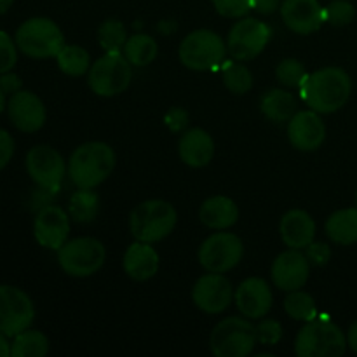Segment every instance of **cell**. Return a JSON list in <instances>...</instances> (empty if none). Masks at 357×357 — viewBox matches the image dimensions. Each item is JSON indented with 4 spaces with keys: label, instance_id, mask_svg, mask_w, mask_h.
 <instances>
[{
    "label": "cell",
    "instance_id": "obj_1",
    "mask_svg": "<svg viewBox=\"0 0 357 357\" xmlns=\"http://www.w3.org/2000/svg\"><path fill=\"white\" fill-rule=\"evenodd\" d=\"M300 93L310 110L321 115L335 114L351 98L352 80L345 70L326 66L310 73L300 87Z\"/></svg>",
    "mask_w": 357,
    "mask_h": 357
},
{
    "label": "cell",
    "instance_id": "obj_2",
    "mask_svg": "<svg viewBox=\"0 0 357 357\" xmlns=\"http://www.w3.org/2000/svg\"><path fill=\"white\" fill-rule=\"evenodd\" d=\"M117 157L103 142H89L77 146L68 160V176L77 188H96L114 171Z\"/></svg>",
    "mask_w": 357,
    "mask_h": 357
},
{
    "label": "cell",
    "instance_id": "obj_3",
    "mask_svg": "<svg viewBox=\"0 0 357 357\" xmlns=\"http://www.w3.org/2000/svg\"><path fill=\"white\" fill-rule=\"evenodd\" d=\"M178 213L173 204L162 199H150L132 209L129 216V229L132 237L142 243H159L174 230Z\"/></svg>",
    "mask_w": 357,
    "mask_h": 357
},
{
    "label": "cell",
    "instance_id": "obj_4",
    "mask_svg": "<svg viewBox=\"0 0 357 357\" xmlns=\"http://www.w3.org/2000/svg\"><path fill=\"white\" fill-rule=\"evenodd\" d=\"M347 351V337L331 321H309L298 331L295 352L298 357H340Z\"/></svg>",
    "mask_w": 357,
    "mask_h": 357
},
{
    "label": "cell",
    "instance_id": "obj_5",
    "mask_svg": "<svg viewBox=\"0 0 357 357\" xmlns=\"http://www.w3.org/2000/svg\"><path fill=\"white\" fill-rule=\"evenodd\" d=\"M16 45L33 59L56 58L65 45V37L61 28L49 17H31L17 28Z\"/></svg>",
    "mask_w": 357,
    "mask_h": 357
},
{
    "label": "cell",
    "instance_id": "obj_6",
    "mask_svg": "<svg viewBox=\"0 0 357 357\" xmlns=\"http://www.w3.org/2000/svg\"><path fill=\"white\" fill-rule=\"evenodd\" d=\"M257 345V330L248 317H225L209 337V349L216 357H246Z\"/></svg>",
    "mask_w": 357,
    "mask_h": 357
},
{
    "label": "cell",
    "instance_id": "obj_7",
    "mask_svg": "<svg viewBox=\"0 0 357 357\" xmlns=\"http://www.w3.org/2000/svg\"><path fill=\"white\" fill-rule=\"evenodd\" d=\"M131 66L122 52H107L91 65L87 72V84L98 96H117L124 93L131 84Z\"/></svg>",
    "mask_w": 357,
    "mask_h": 357
},
{
    "label": "cell",
    "instance_id": "obj_8",
    "mask_svg": "<svg viewBox=\"0 0 357 357\" xmlns=\"http://www.w3.org/2000/svg\"><path fill=\"white\" fill-rule=\"evenodd\" d=\"M107 250L94 237H77L66 241L58 250V261L63 272L72 278H89L103 267Z\"/></svg>",
    "mask_w": 357,
    "mask_h": 357
},
{
    "label": "cell",
    "instance_id": "obj_9",
    "mask_svg": "<svg viewBox=\"0 0 357 357\" xmlns=\"http://www.w3.org/2000/svg\"><path fill=\"white\" fill-rule=\"evenodd\" d=\"M225 44L222 37L213 30H195L190 31L181 40L178 56L181 65L187 66L194 72H208L215 70L225 58Z\"/></svg>",
    "mask_w": 357,
    "mask_h": 357
},
{
    "label": "cell",
    "instance_id": "obj_10",
    "mask_svg": "<svg viewBox=\"0 0 357 357\" xmlns=\"http://www.w3.org/2000/svg\"><path fill=\"white\" fill-rule=\"evenodd\" d=\"M244 257V244L236 234L220 232L211 234L199 248V264L206 272L225 274L239 265Z\"/></svg>",
    "mask_w": 357,
    "mask_h": 357
},
{
    "label": "cell",
    "instance_id": "obj_11",
    "mask_svg": "<svg viewBox=\"0 0 357 357\" xmlns=\"http://www.w3.org/2000/svg\"><path fill=\"white\" fill-rule=\"evenodd\" d=\"M271 37L272 30L268 24L257 17H244L230 28L227 49L237 61H250L267 47Z\"/></svg>",
    "mask_w": 357,
    "mask_h": 357
},
{
    "label": "cell",
    "instance_id": "obj_12",
    "mask_svg": "<svg viewBox=\"0 0 357 357\" xmlns=\"http://www.w3.org/2000/svg\"><path fill=\"white\" fill-rule=\"evenodd\" d=\"M35 319V307L30 296L16 286L0 284V331L16 337L28 330Z\"/></svg>",
    "mask_w": 357,
    "mask_h": 357
},
{
    "label": "cell",
    "instance_id": "obj_13",
    "mask_svg": "<svg viewBox=\"0 0 357 357\" xmlns=\"http://www.w3.org/2000/svg\"><path fill=\"white\" fill-rule=\"evenodd\" d=\"M26 171L38 187L58 190L66 174V164L58 150L47 145H37L26 153Z\"/></svg>",
    "mask_w": 357,
    "mask_h": 357
},
{
    "label": "cell",
    "instance_id": "obj_14",
    "mask_svg": "<svg viewBox=\"0 0 357 357\" xmlns=\"http://www.w3.org/2000/svg\"><path fill=\"white\" fill-rule=\"evenodd\" d=\"M234 288L223 274L208 272L192 288L195 307L206 314H222L234 302Z\"/></svg>",
    "mask_w": 357,
    "mask_h": 357
},
{
    "label": "cell",
    "instance_id": "obj_15",
    "mask_svg": "<svg viewBox=\"0 0 357 357\" xmlns=\"http://www.w3.org/2000/svg\"><path fill=\"white\" fill-rule=\"evenodd\" d=\"M310 274V261L309 258L300 250H291L279 255L274 260L271 268V275L274 284L282 291H295L305 286L309 281Z\"/></svg>",
    "mask_w": 357,
    "mask_h": 357
},
{
    "label": "cell",
    "instance_id": "obj_16",
    "mask_svg": "<svg viewBox=\"0 0 357 357\" xmlns=\"http://www.w3.org/2000/svg\"><path fill=\"white\" fill-rule=\"evenodd\" d=\"M326 138V126L314 110L296 112L288 121V139L300 152H314Z\"/></svg>",
    "mask_w": 357,
    "mask_h": 357
},
{
    "label": "cell",
    "instance_id": "obj_17",
    "mask_svg": "<svg viewBox=\"0 0 357 357\" xmlns=\"http://www.w3.org/2000/svg\"><path fill=\"white\" fill-rule=\"evenodd\" d=\"M236 307L244 317L255 321L267 316L272 309L274 295L271 286L261 278H250L237 286L234 293Z\"/></svg>",
    "mask_w": 357,
    "mask_h": 357
},
{
    "label": "cell",
    "instance_id": "obj_18",
    "mask_svg": "<svg viewBox=\"0 0 357 357\" xmlns=\"http://www.w3.org/2000/svg\"><path fill=\"white\" fill-rule=\"evenodd\" d=\"M33 234L40 246L58 251L68 241V213L59 208V206H45L37 213V218H35L33 223Z\"/></svg>",
    "mask_w": 357,
    "mask_h": 357
},
{
    "label": "cell",
    "instance_id": "obj_19",
    "mask_svg": "<svg viewBox=\"0 0 357 357\" xmlns=\"http://www.w3.org/2000/svg\"><path fill=\"white\" fill-rule=\"evenodd\" d=\"M281 17L286 26L298 35L314 33L326 23L319 0H284L281 3Z\"/></svg>",
    "mask_w": 357,
    "mask_h": 357
},
{
    "label": "cell",
    "instance_id": "obj_20",
    "mask_svg": "<svg viewBox=\"0 0 357 357\" xmlns=\"http://www.w3.org/2000/svg\"><path fill=\"white\" fill-rule=\"evenodd\" d=\"M7 114L14 128L23 132H35L45 124V107L37 94L30 91H17L10 94Z\"/></svg>",
    "mask_w": 357,
    "mask_h": 357
},
{
    "label": "cell",
    "instance_id": "obj_21",
    "mask_svg": "<svg viewBox=\"0 0 357 357\" xmlns=\"http://www.w3.org/2000/svg\"><path fill=\"white\" fill-rule=\"evenodd\" d=\"M279 232L288 248L305 250L316 237V222L303 209H291L281 218Z\"/></svg>",
    "mask_w": 357,
    "mask_h": 357
},
{
    "label": "cell",
    "instance_id": "obj_22",
    "mask_svg": "<svg viewBox=\"0 0 357 357\" xmlns=\"http://www.w3.org/2000/svg\"><path fill=\"white\" fill-rule=\"evenodd\" d=\"M180 159L190 167H204L215 155V142L211 135L201 128L188 129L181 135L178 143Z\"/></svg>",
    "mask_w": 357,
    "mask_h": 357
},
{
    "label": "cell",
    "instance_id": "obj_23",
    "mask_svg": "<svg viewBox=\"0 0 357 357\" xmlns=\"http://www.w3.org/2000/svg\"><path fill=\"white\" fill-rule=\"evenodd\" d=\"M122 267L126 274L135 281H149L159 271V255L153 250L152 244L136 241L126 250Z\"/></svg>",
    "mask_w": 357,
    "mask_h": 357
},
{
    "label": "cell",
    "instance_id": "obj_24",
    "mask_svg": "<svg viewBox=\"0 0 357 357\" xmlns=\"http://www.w3.org/2000/svg\"><path fill=\"white\" fill-rule=\"evenodd\" d=\"M199 218L208 229L227 230L239 220V208L236 202L225 195H215L202 202L199 209Z\"/></svg>",
    "mask_w": 357,
    "mask_h": 357
},
{
    "label": "cell",
    "instance_id": "obj_25",
    "mask_svg": "<svg viewBox=\"0 0 357 357\" xmlns=\"http://www.w3.org/2000/svg\"><path fill=\"white\" fill-rule=\"evenodd\" d=\"M260 110L268 121L286 122L298 112V100L284 89H272L261 98Z\"/></svg>",
    "mask_w": 357,
    "mask_h": 357
},
{
    "label": "cell",
    "instance_id": "obj_26",
    "mask_svg": "<svg viewBox=\"0 0 357 357\" xmlns=\"http://www.w3.org/2000/svg\"><path fill=\"white\" fill-rule=\"evenodd\" d=\"M326 234L333 243L351 246L357 243V208L340 209L326 220Z\"/></svg>",
    "mask_w": 357,
    "mask_h": 357
},
{
    "label": "cell",
    "instance_id": "obj_27",
    "mask_svg": "<svg viewBox=\"0 0 357 357\" xmlns=\"http://www.w3.org/2000/svg\"><path fill=\"white\" fill-rule=\"evenodd\" d=\"M49 352V340L42 331L24 330L14 337L10 357H44Z\"/></svg>",
    "mask_w": 357,
    "mask_h": 357
},
{
    "label": "cell",
    "instance_id": "obj_28",
    "mask_svg": "<svg viewBox=\"0 0 357 357\" xmlns=\"http://www.w3.org/2000/svg\"><path fill=\"white\" fill-rule=\"evenodd\" d=\"M56 61H58L59 70L70 77H82L91 68L89 52L75 44L63 45V49L56 56Z\"/></svg>",
    "mask_w": 357,
    "mask_h": 357
},
{
    "label": "cell",
    "instance_id": "obj_29",
    "mask_svg": "<svg viewBox=\"0 0 357 357\" xmlns=\"http://www.w3.org/2000/svg\"><path fill=\"white\" fill-rule=\"evenodd\" d=\"M157 42L152 37L145 33H136L132 37H128V42L124 45V56L132 66H146L155 59Z\"/></svg>",
    "mask_w": 357,
    "mask_h": 357
},
{
    "label": "cell",
    "instance_id": "obj_30",
    "mask_svg": "<svg viewBox=\"0 0 357 357\" xmlns=\"http://www.w3.org/2000/svg\"><path fill=\"white\" fill-rule=\"evenodd\" d=\"M98 202L100 199L93 188H79L70 199L68 215L79 223L93 222L98 215Z\"/></svg>",
    "mask_w": 357,
    "mask_h": 357
},
{
    "label": "cell",
    "instance_id": "obj_31",
    "mask_svg": "<svg viewBox=\"0 0 357 357\" xmlns=\"http://www.w3.org/2000/svg\"><path fill=\"white\" fill-rule=\"evenodd\" d=\"M284 310L291 319L295 321H303V323H309V321L317 319V305L314 302L312 296L305 291H289V295L284 300Z\"/></svg>",
    "mask_w": 357,
    "mask_h": 357
},
{
    "label": "cell",
    "instance_id": "obj_32",
    "mask_svg": "<svg viewBox=\"0 0 357 357\" xmlns=\"http://www.w3.org/2000/svg\"><path fill=\"white\" fill-rule=\"evenodd\" d=\"M98 40L107 52H122L128 42V33L122 21L107 20L98 28Z\"/></svg>",
    "mask_w": 357,
    "mask_h": 357
},
{
    "label": "cell",
    "instance_id": "obj_33",
    "mask_svg": "<svg viewBox=\"0 0 357 357\" xmlns=\"http://www.w3.org/2000/svg\"><path fill=\"white\" fill-rule=\"evenodd\" d=\"M223 84L234 94H246L253 87V75L250 68L241 63H230L222 73Z\"/></svg>",
    "mask_w": 357,
    "mask_h": 357
},
{
    "label": "cell",
    "instance_id": "obj_34",
    "mask_svg": "<svg viewBox=\"0 0 357 357\" xmlns=\"http://www.w3.org/2000/svg\"><path fill=\"white\" fill-rule=\"evenodd\" d=\"M275 75H278L279 82L284 84L288 87H302L305 79L309 77L305 66L302 61L295 58H286L275 68Z\"/></svg>",
    "mask_w": 357,
    "mask_h": 357
},
{
    "label": "cell",
    "instance_id": "obj_35",
    "mask_svg": "<svg viewBox=\"0 0 357 357\" xmlns=\"http://www.w3.org/2000/svg\"><path fill=\"white\" fill-rule=\"evenodd\" d=\"M356 16V9L347 0H333L324 7V20L333 26H347Z\"/></svg>",
    "mask_w": 357,
    "mask_h": 357
},
{
    "label": "cell",
    "instance_id": "obj_36",
    "mask_svg": "<svg viewBox=\"0 0 357 357\" xmlns=\"http://www.w3.org/2000/svg\"><path fill=\"white\" fill-rule=\"evenodd\" d=\"M255 330H257V342L265 347L278 345L282 338V326L275 319H264L258 326H255Z\"/></svg>",
    "mask_w": 357,
    "mask_h": 357
},
{
    "label": "cell",
    "instance_id": "obj_37",
    "mask_svg": "<svg viewBox=\"0 0 357 357\" xmlns=\"http://www.w3.org/2000/svg\"><path fill=\"white\" fill-rule=\"evenodd\" d=\"M213 6L223 17H243L253 9V0H213Z\"/></svg>",
    "mask_w": 357,
    "mask_h": 357
},
{
    "label": "cell",
    "instance_id": "obj_38",
    "mask_svg": "<svg viewBox=\"0 0 357 357\" xmlns=\"http://www.w3.org/2000/svg\"><path fill=\"white\" fill-rule=\"evenodd\" d=\"M17 61V45L6 31H0V75L10 72Z\"/></svg>",
    "mask_w": 357,
    "mask_h": 357
},
{
    "label": "cell",
    "instance_id": "obj_39",
    "mask_svg": "<svg viewBox=\"0 0 357 357\" xmlns=\"http://www.w3.org/2000/svg\"><path fill=\"white\" fill-rule=\"evenodd\" d=\"M305 257L316 267H324L331 258V248L326 243H310L305 248Z\"/></svg>",
    "mask_w": 357,
    "mask_h": 357
},
{
    "label": "cell",
    "instance_id": "obj_40",
    "mask_svg": "<svg viewBox=\"0 0 357 357\" xmlns=\"http://www.w3.org/2000/svg\"><path fill=\"white\" fill-rule=\"evenodd\" d=\"M164 124L169 128V131L181 132L185 131L188 124V114L183 108H171L166 115H164Z\"/></svg>",
    "mask_w": 357,
    "mask_h": 357
},
{
    "label": "cell",
    "instance_id": "obj_41",
    "mask_svg": "<svg viewBox=\"0 0 357 357\" xmlns=\"http://www.w3.org/2000/svg\"><path fill=\"white\" fill-rule=\"evenodd\" d=\"M14 153V139L6 129H0V171L10 162Z\"/></svg>",
    "mask_w": 357,
    "mask_h": 357
},
{
    "label": "cell",
    "instance_id": "obj_42",
    "mask_svg": "<svg viewBox=\"0 0 357 357\" xmlns=\"http://www.w3.org/2000/svg\"><path fill=\"white\" fill-rule=\"evenodd\" d=\"M0 89L6 94L17 93V91H21V79L16 73H2V77H0Z\"/></svg>",
    "mask_w": 357,
    "mask_h": 357
},
{
    "label": "cell",
    "instance_id": "obj_43",
    "mask_svg": "<svg viewBox=\"0 0 357 357\" xmlns=\"http://www.w3.org/2000/svg\"><path fill=\"white\" fill-rule=\"evenodd\" d=\"M253 9L260 14H272L279 9V0H253Z\"/></svg>",
    "mask_w": 357,
    "mask_h": 357
},
{
    "label": "cell",
    "instance_id": "obj_44",
    "mask_svg": "<svg viewBox=\"0 0 357 357\" xmlns=\"http://www.w3.org/2000/svg\"><path fill=\"white\" fill-rule=\"evenodd\" d=\"M347 345L352 349V352H354V354H357V323H354L351 328H349Z\"/></svg>",
    "mask_w": 357,
    "mask_h": 357
},
{
    "label": "cell",
    "instance_id": "obj_45",
    "mask_svg": "<svg viewBox=\"0 0 357 357\" xmlns=\"http://www.w3.org/2000/svg\"><path fill=\"white\" fill-rule=\"evenodd\" d=\"M7 335H3L2 331H0V357H9L10 356V344L9 340H7Z\"/></svg>",
    "mask_w": 357,
    "mask_h": 357
},
{
    "label": "cell",
    "instance_id": "obj_46",
    "mask_svg": "<svg viewBox=\"0 0 357 357\" xmlns=\"http://www.w3.org/2000/svg\"><path fill=\"white\" fill-rule=\"evenodd\" d=\"M14 0H0V14L7 13V10L10 9V6H13Z\"/></svg>",
    "mask_w": 357,
    "mask_h": 357
},
{
    "label": "cell",
    "instance_id": "obj_47",
    "mask_svg": "<svg viewBox=\"0 0 357 357\" xmlns=\"http://www.w3.org/2000/svg\"><path fill=\"white\" fill-rule=\"evenodd\" d=\"M3 108H6V93L0 89V114L3 112Z\"/></svg>",
    "mask_w": 357,
    "mask_h": 357
},
{
    "label": "cell",
    "instance_id": "obj_48",
    "mask_svg": "<svg viewBox=\"0 0 357 357\" xmlns=\"http://www.w3.org/2000/svg\"><path fill=\"white\" fill-rule=\"evenodd\" d=\"M356 208H357V194H356Z\"/></svg>",
    "mask_w": 357,
    "mask_h": 357
}]
</instances>
